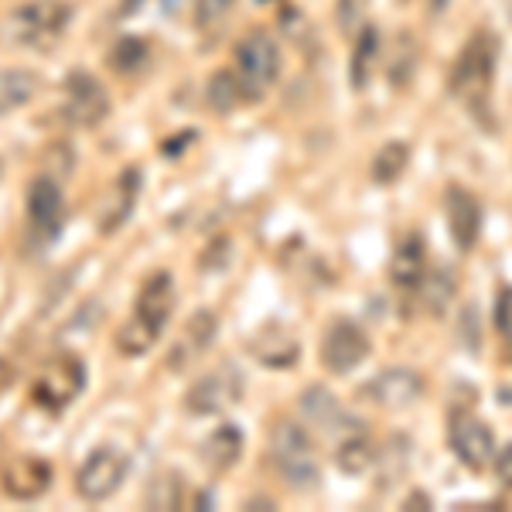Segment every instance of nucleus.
<instances>
[{
	"instance_id": "nucleus-11",
	"label": "nucleus",
	"mask_w": 512,
	"mask_h": 512,
	"mask_svg": "<svg viewBox=\"0 0 512 512\" xmlns=\"http://www.w3.org/2000/svg\"><path fill=\"white\" fill-rule=\"evenodd\" d=\"M28 222L31 233L45 243H52L59 236L62 222H65V195H62V181L55 175H35L28 185Z\"/></svg>"
},
{
	"instance_id": "nucleus-14",
	"label": "nucleus",
	"mask_w": 512,
	"mask_h": 512,
	"mask_svg": "<svg viewBox=\"0 0 512 512\" xmlns=\"http://www.w3.org/2000/svg\"><path fill=\"white\" fill-rule=\"evenodd\" d=\"M52 475H55L52 461H45L41 454H18V458L7 461L4 475H0V485H4V492L11 495V499L35 502L48 492Z\"/></svg>"
},
{
	"instance_id": "nucleus-21",
	"label": "nucleus",
	"mask_w": 512,
	"mask_h": 512,
	"mask_svg": "<svg viewBox=\"0 0 512 512\" xmlns=\"http://www.w3.org/2000/svg\"><path fill=\"white\" fill-rule=\"evenodd\" d=\"M38 93V76L31 69H0V117L28 106Z\"/></svg>"
},
{
	"instance_id": "nucleus-34",
	"label": "nucleus",
	"mask_w": 512,
	"mask_h": 512,
	"mask_svg": "<svg viewBox=\"0 0 512 512\" xmlns=\"http://www.w3.org/2000/svg\"><path fill=\"white\" fill-rule=\"evenodd\" d=\"M502 4H506V11H509V18H512V0H502Z\"/></svg>"
},
{
	"instance_id": "nucleus-16",
	"label": "nucleus",
	"mask_w": 512,
	"mask_h": 512,
	"mask_svg": "<svg viewBox=\"0 0 512 512\" xmlns=\"http://www.w3.org/2000/svg\"><path fill=\"white\" fill-rule=\"evenodd\" d=\"M448 229L461 253L475 250L478 236H482V202L468 188H448Z\"/></svg>"
},
{
	"instance_id": "nucleus-5",
	"label": "nucleus",
	"mask_w": 512,
	"mask_h": 512,
	"mask_svg": "<svg viewBox=\"0 0 512 512\" xmlns=\"http://www.w3.org/2000/svg\"><path fill=\"white\" fill-rule=\"evenodd\" d=\"M82 390H86V362L72 352H62L38 373L35 386H31V396H35L38 407L59 414Z\"/></svg>"
},
{
	"instance_id": "nucleus-24",
	"label": "nucleus",
	"mask_w": 512,
	"mask_h": 512,
	"mask_svg": "<svg viewBox=\"0 0 512 512\" xmlns=\"http://www.w3.org/2000/svg\"><path fill=\"white\" fill-rule=\"evenodd\" d=\"M335 461L345 475H366L376 465V444L366 434H349L338 444Z\"/></svg>"
},
{
	"instance_id": "nucleus-6",
	"label": "nucleus",
	"mask_w": 512,
	"mask_h": 512,
	"mask_svg": "<svg viewBox=\"0 0 512 512\" xmlns=\"http://www.w3.org/2000/svg\"><path fill=\"white\" fill-rule=\"evenodd\" d=\"M236 76L243 79L250 99L263 96L280 79V48L277 41L263 31H253L236 45Z\"/></svg>"
},
{
	"instance_id": "nucleus-23",
	"label": "nucleus",
	"mask_w": 512,
	"mask_h": 512,
	"mask_svg": "<svg viewBox=\"0 0 512 512\" xmlns=\"http://www.w3.org/2000/svg\"><path fill=\"white\" fill-rule=\"evenodd\" d=\"M376 62H379V31L376 28H362L359 38L352 45V86L366 89L369 79L376 76Z\"/></svg>"
},
{
	"instance_id": "nucleus-32",
	"label": "nucleus",
	"mask_w": 512,
	"mask_h": 512,
	"mask_svg": "<svg viewBox=\"0 0 512 512\" xmlns=\"http://www.w3.org/2000/svg\"><path fill=\"white\" fill-rule=\"evenodd\" d=\"M492 465H495V475H499V482L512 489V444H506L502 451H495Z\"/></svg>"
},
{
	"instance_id": "nucleus-7",
	"label": "nucleus",
	"mask_w": 512,
	"mask_h": 512,
	"mask_svg": "<svg viewBox=\"0 0 512 512\" xmlns=\"http://www.w3.org/2000/svg\"><path fill=\"white\" fill-rule=\"evenodd\" d=\"M130 472L127 454L113 444H103V448H93L86 454V461L76 472V492L86 502H106L113 492L123 485V478Z\"/></svg>"
},
{
	"instance_id": "nucleus-33",
	"label": "nucleus",
	"mask_w": 512,
	"mask_h": 512,
	"mask_svg": "<svg viewBox=\"0 0 512 512\" xmlns=\"http://www.w3.org/2000/svg\"><path fill=\"white\" fill-rule=\"evenodd\" d=\"M427 4H431V11H434V14H444V11H448L451 0H427Z\"/></svg>"
},
{
	"instance_id": "nucleus-8",
	"label": "nucleus",
	"mask_w": 512,
	"mask_h": 512,
	"mask_svg": "<svg viewBox=\"0 0 512 512\" xmlns=\"http://www.w3.org/2000/svg\"><path fill=\"white\" fill-rule=\"evenodd\" d=\"M448 441L451 451L458 454V461L472 472H482V468L492 465L495 458V431L485 424L482 417H475L472 410H454L451 424H448Z\"/></svg>"
},
{
	"instance_id": "nucleus-10",
	"label": "nucleus",
	"mask_w": 512,
	"mask_h": 512,
	"mask_svg": "<svg viewBox=\"0 0 512 512\" xmlns=\"http://www.w3.org/2000/svg\"><path fill=\"white\" fill-rule=\"evenodd\" d=\"M239 400H243V376H239L229 362H222L219 369L205 373L192 390L185 393V407H188V414H195V417L222 414V410L236 407Z\"/></svg>"
},
{
	"instance_id": "nucleus-26",
	"label": "nucleus",
	"mask_w": 512,
	"mask_h": 512,
	"mask_svg": "<svg viewBox=\"0 0 512 512\" xmlns=\"http://www.w3.org/2000/svg\"><path fill=\"white\" fill-rule=\"evenodd\" d=\"M301 410H304V417H308L311 424L328 427V431H332L338 420H342V407H338V400L328 390H321V386H311V390H304Z\"/></svg>"
},
{
	"instance_id": "nucleus-12",
	"label": "nucleus",
	"mask_w": 512,
	"mask_h": 512,
	"mask_svg": "<svg viewBox=\"0 0 512 512\" xmlns=\"http://www.w3.org/2000/svg\"><path fill=\"white\" fill-rule=\"evenodd\" d=\"M321 366L335 376H345L369 355V335L355 321H335L321 338Z\"/></svg>"
},
{
	"instance_id": "nucleus-22",
	"label": "nucleus",
	"mask_w": 512,
	"mask_h": 512,
	"mask_svg": "<svg viewBox=\"0 0 512 512\" xmlns=\"http://www.w3.org/2000/svg\"><path fill=\"white\" fill-rule=\"evenodd\" d=\"M205 99L216 113H233L243 99H250V93H246L243 79L236 76V69H219L205 86Z\"/></svg>"
},
{
	"instance_id": "nucleus-29",
	"label": "nucleus",
	"mask_w": 512,
	"mask_h": 512,
	"mask_svg": "<svg viewBox=\"0 0 512 512\" xmlns=\"http://www.w3.org/2000/svg\"><path fill=\"white\" fill-rule=\"evenodd\" d=\"M424 304H427V311H434V315H444L448 311V304H451V277L448 274H431V277H424Z\"/></svg>"
},
{
	"instance_id": "nucleus-30",
	"label": "nucleus",
	"mask_w": 512,
	"mask_h": 512,
	"mask_svg": "<svg viewBox=\"0 0 512 512\" xmlns=\"http://www.w3.org/2000/svg\"><path fill=\"white\" fill-rule=\"evenodd\" d=\"M236 0H198L195 4V24L198 28H219L229 18Z\"/></svg>"
},
{
	"instance_id": "nucleus-31",
	"label": "nucleus",
	"mask_w": 512,
	"mask_h": 512,
	"mask_svg": "<svg viewBox=\"0 0 512 512\" xmlns=\"http://www.w3.org/2000/svg\"><path fill=\"white\" fill-rule=\"evenodd\" d=\"M495 325L499 332L512 338V287H502L499 297H495Z\"/></svg>"
},
{
	"instance_id": "nucleus-2",
	"label": "nucleus",
	"mask_w": 512,
	"mask_h": 512,
	"mask_svg": "<svg viewBox=\"0 0 512 512\" xmlns=\"http://www.w3.org/2000/svg\"><path fill=\"white\" fill-rule=\"evenodd\" d=\"M72 21V7L65 0H28L14 7L0 24V35L11 48H52Z\"/></svg>"
},
{
	"instance_id": "nucleus-15",
	"label": "nucleus",
	"mask_w": 512,
	"mask_h": 512,
	"mask_svg": "<svg viewBox=\"0 0 512 512\" xmlns=\"http://www.w3.org/2000/svg\"><path fill=\"white\" fill-rule=\"evenodd\" d=\"M219 335V315L209 308L195 311L192 318L185 321V332L178 335V342L171 345V355H168V366L171 369H188L195 366L198 359H202L205 352H209V345L216 342Z\"/></svg>"
},
{
	"instance_id": "nucleus-13",
	"label": "nucleus",
	"mask_w": 512,
	"mask_h": 512,
	"mask_svg": "<svg viewBox=\"0 0 512 512\" xmlns=\"http://www.w3.org/2000/svg\"><path fill=\"white\" fill-rule=\"evenodd\" d=\"M362 396L379 410H407L424 396V379L407 366H393V369H383V373L362 390Z\"/></svg>"
},
{
	"instance_id": "nucleus-4",
	"label": "nucleus",
	"mask_w": 512,
	"mask_h": 512,
	"mask_svg": "<svg viewBox=\"0 0 512 512\" xmlns=\"http://www.w3.org/2000/svg\"><path fill=\"white\" fill-rule=\"evenodd\" d=\"M270 461L294 489H311L321 475L315 437L304 431V424H297V420H277L274 424V431H270Z\"/></svg>"
},
{
	"instance_id": "nucleus-1",
	"label": "nucleus",
	"mask_w": 512,
	"mask_h": 512,
	"mask_svg": "<svg viewBox=\"0 0 512 512\" xmlns=\"http://www.w3.org/2000/svg\"><path fill=\"white\" fill-rule=\"evenodd\" d=\"M175 304H178V287L171 274L158 270V274L147 277L137 291L134 315H130V321H123L117 332V352L127 355V359L151 352L161 332L168 328L171 315H175Z\"/></svg>"
},
{
	"instance_id": "nucleus-3",
	"label": "nucleus",
	"mask_w": 512,
	"mask_h": 512,
	"mask_svg": "<svg viewBox=\"0 0 512 512\" xmlns=\"http://www.w3.org/2000/svg\"><path fill=\"white\" fill-rule=\"evenodd\" d=\"M495 62H499V41L492 31H475L451 65V93L468 106L485 103L495 82Z\"/></svg>"
},
{
	"instance_id": "nucleus-18",
	"label": "nucleus",
	"mask_w": 512,
	"mask_h": 512,
	"mask_svg": "<svg viewBox=\"0 0 512 512\" xmlns=\"http://www.w3.org/2000/svg\"><path fill=\"white\" fill-rule=\"evenodd\" d=\"M390 277L403 291H417V287L424 284L427 250H424V243H420V236L410 233L407 239H400V246H396V253H393V263H390Z\"/></svg>"
},
{
	"instance_id": "nucleus-25",
	"label": "nucleus",
	"mask_w": 512,
	"mask_h": 512,
	"mask_svg": "<svg viewBox=\"0 0 512 512\" xmlns=\"http://www.w3.org/2000/svg\"><path fill=\"white\" fill-rule=\"evenodd\" d=\"M407 164H410V147L403 140H390V144L379 147V154L373 158V181L376 185H393L407 171Z\"/></svg>"
},
{
	"instance_id": "nucleus-9",
	"label": "nucleus",
	"mask_w": 512,
	"mask_h": 512,
	"mask_svg": "<svg viewBox=\"0 0 512 512\" xmlns=\"http://www.w3.org/2000/svg\"><path fill=\"white\" fill-rule=\"evenodd\" d=\"M106 113H110V93L103 89V82L86 69H72L65 76V123L69 127H96L99 120H106Z\"/></svg>"
},
{
	"instance_id": "nucleus-19",
	"label": "nucleus",
	"mask_w": 512,
	"mask_h": 512,
	"mask_svg": "<svg viewBox=\"0 0 512 512\" xmlns=\"http://www.w3.org/2000/svg\"><path fill=\"white\" fill-rule=\"evenodd\" d=\"M243 431L236 424H222L202 441V461L209 472H229L243 454Z\"/></svg>"
},
{
	"instance_id": "nucleus-17",
	"label": "nucleus",
	"mask_w": 512,
	"mask_h": 512,
	"mask_svg": "<svg viewBox=\"0 0 512 512\" xmlns=\"http://www.w3.org/2000/svg\"><path fill=\"white\" fill-rule=\"evenodd\" d=\"M250 352H253V359L267 369H291L294 362L301 359V342H297V335H291L287 328L267 325L253 335Z\"/></svg>"
},
{
	"instance_id": "nucleus-28",
	"label": "nucleus",
	"mask_w": 512,
	"mask_h": 512,
	"mask_svg": "<svg viewBox=\"0 0 512 512\" xmlns=\"http://www.w3.org/2000/svg\"><path fill=\"white\" fill-rule=\"evenodd\" d=\"M147 65V41L144 38H120L110 48V69L120 76H134Z\"/></svg>"
},
{
	"instance_id": "nucleus-20",
	"label": "nucleus",
	"mask_w": 512,
	"mask_h": 512,
	"mask_svg": "<svg viewBox=\"0 0 512 512\" xmlns=\"http://www.w3.org/2000/svg\"><path fill=\"white\" fill-rule=\"evenodd\" d=\"M137 188H140V171L137 168L123 171V175L117 178V188H113L110 202L103 205V216H99V229H103V233H113V229H117L120 222L134 212Z\"/></svg>"
},
{
	"instance_id": "nucleus-27",
	"label": "nucleus",
	"mask_w": 512,
	"mask_h": 512,
	"mask_svg": "<svg viewBox=\"0 0 512 512\" xmlns=\"http://www.w3.org/2000/svg\"><path fill=\"white\" fill-rule=\"evenodd\" d=\"M144 502L151 509H178L181 502H185V485H181V478L175 472H161L147 485Z\"/></svg>"
}]
</instances>
